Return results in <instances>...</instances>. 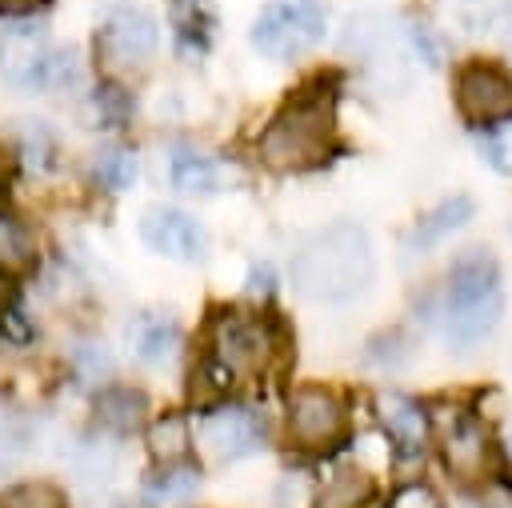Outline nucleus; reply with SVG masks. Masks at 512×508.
I'll return each mask as SVG.
<instances>
[{"label":"nucleus","mask_w":512,"mask_h":508,"mask_svg":"<svg viewBox=\"0 0 512 508\" xmlns=\"http://www.w3.org/2000/svg\"><path fill=\"white\" fill-rule=\"evenodd\" d=\"M376 256L372 240L356 220H336L320 232H312L296 256H292V284L300 296L320 304L352 300L372 284Z\"/></svg>","instance_id":"f257e3e1"},{"label":"nucleus","mask_w":512,"mask_h":508,"mask_svg":"<svg viewBox=\"0 0 512 508\" xmlns=\"http://www.w3.org/2000/svg\"><path fill=\"white\" fill-rule=\"evenodd\" d=\"M256 152L276 172H308L324 164L336 152V92L324 84L292 92L260 132Z\"/></svg>","instance_id":"f03ea898"},{"label":"nucleus","mask_w":512,"mask_h":508,"mask_svg":"<svg viewBox=\"0 0 512 508\" xmlns=\"http://www.w3.org/2000/svg\"><path fill=\"white\" fill-rule=\"evenodd\" d=\"M500 316H504V284L496 256L488 248H464L448 268V284L440 300L444 340L456 348H472L496 332Z\"/></svg>","instance_id":"7ed1b4c3"},{"label":"nucleus","mask_w":512,"mask_h":508,"mask_svg":"<svg viewBox=\"0 0 512 508\" xmlns=\"http://www.w3.org/2000/svg\"><path fill=\"white\" fill-rule=\"evenodd\" d=\"M276 348H280V340H276V328H272L268 316H252V312H236L232 308V312H220L212 320L204 356L212 364H220L236 384L240 376L264 372Z\"/></svg>","instance_id":"20e7f679"},{"label":"nucleus","mask_w":512,"mask_h":508,"mask_svg":"<svg viewBox=\"0 0 512 508\" xmlns=\"http://www.w3.org/2000/svg\"><path fill=\"white\" fill-rule=\"evenodd\" d=\"M324 40L320 0H268L252 20V48L268 60H296Z\"/></svg>","instance_id":"39448f33"},{"label":"nucleus","mask_w":512,"mask_h":508,"mask_svg":"<svg viewBox=\"0 0 512 508\" xmlns=\"http://www.w3.org/2000/svg\"><path fill=\"white\" fill-rule=\"evenodd\" d=\"M160 44V28L156 20L136 8V4H120L104 16L100 32H96V56L108 72H136L156 56Z\"/></svg>","instance_id":"423d86ee"},{"label":"nucleus","mask_w":512,"mask_h":508,"mask_svg":"<svg viewBox=\"0 0 512 508\" xmlns=\"http://www.w3.org/2000/svg\"><path fill=\"white\" fill-rule=\"evenodd\" d=\"M344 428H348V412L332 388L304 384L288 392V436L296 448H308V452L332 448L344 436Z\"/></svg>","instance_id":"0eeeda50"},{"label":"nucleus","mask_w":512,"mask_h":508,"mask_svg":"<svg viewBox=\"0 0 512 508\" xmlns=\"http://www.w3.org/2000/svg\"><path fill=\"white\" fill-rule=\"evenodd\" d=\"M456 108L476 128L508 120L512 116V76L492 60H468L456 72Z\"/></svg>","instance_id":"6e6552de"},{"label":"nucleus","mask_w":512,"mask_h":508,"mask_svg":"<svg viewBox=\"0 0 512 508\" xmlns=\"http://www.w3.org/2000/svg\"><path fill=\"white\" fill-rule=\"evenodd\" d=\"M196 444L212 460H240L264 448V420L248 404H216L196 424Z\"/></svg>","instance_id":"1a4fd4ad"},{"label":"nucleus","mask_w":512,"mask_h":508,"mask_svg":"<svg viewBox=\"0 0 512 508\" xmlns=\"http://www.w3.org/2000/svg\"><path fill=\"white\" fill-rule=\"evenodd\" d=\"M48 52H52V40H48V28L44 24L20 20V24L4 28V36H0V76H4V84H12V88H36Z\"/></svg>","instance_id":"9d476101"},{"label":"nucleus","mask_w":512,"mask_h":508,"mask_svg":"<svg viewBox=\"0 0 512 508\" xmlns=\"http://www.w3.org/2000/svg\"><path fill=\"white\" fill-rule=\"evenodd\" d=\"M140 236L152 252H160L168 260H200L208 248L200 220L180 208H148L140 220Z\"/></svg>","instance_id":"9b49d317"},{"label":"nucleus","mask_w":512,"mask_h":508,"mask_svg":"<svg viewBox=\"0 0 512 508\" xmlns=\"http://www.w3.org/2000/svg\"><path fill=\"white\" fill-rule=\"evenodd\" d=\"M492 456H496V444L476 416H460L444 436V464L460 480H480L492 468Z\"/></svg>","instance_id":"f8f14e48"},{"label":"nucleus","mask_w":512,"mask_h":508,"mask_svg":"<svg viewBox=\"0 0 512 508\" xmlns=\"http://www.w3.org/2000/svg\"><path fill=\"white\" fill-rule=\"evenodd\" d=\"M124 336H128L132 356L144 360V364H164L180 348V324H176L172 312H160V308L136 312L128 320V328H124Z\"/></svg>","instance_id":"ddd939ff"},{"label":"nucleus","mask_w":512,"mask_h":508,"mask_svg":"<svg viewBox=\"0 0 512 508\" xmlns=\"http://www.w3.org/2000/svg\"><path fill=\"white\" fill-rule=\"evenodd\" d=\"M380 420H384V432H388V440L396 444L400 456H416L424 448V440H428V416H424V408L416 400H408L400 392H388L380 400Z\"/></svg>","instance_id":"4468645a"},{"label":"nucleus","mask_w":512,"mask_h":508,"mask_svg":"<svg viewBox=\"0 0 512 508\" xmlns=\"http://www.w3.org/2000/svg\"><path fill=\"white\" fill-rule=\"evenodd\" d=\"M200 492V468L192 460L160 464L144 484V504L152 508H180Z\"/></svg>","instance_id":"2eb2a0df"},{"label":"nucleus","mask_w":512,"mask_h":508,"mask_svg":"<svg viewBox=\"0 0 512 508\" xmlns=\"http://www.w3.org/2000/svg\"><path fill=\"white\" fill-rule=\"evenodd\" d=\"M144 412H148V400H144V392H136V388L108 384V388H100V396H96V424H100L104 432H112V436L136 432V428L144 424Z\"/></svg>","instance_id":"dca6fc26"},{"label":"nucleus","mask_w":512,"mask_h":508,"mask_svg":"<svg viewBox=\"0 0 512 508\" xmlns=\"http://www.w3.org/2000/svg\"><path fill=\"white\" fill-rule=\"evenodd\" d=\"M472 212H476V204H472V196H464V192H456V196L440 200L432 212H424V216L416 220V228H412V236H408V248L424 252V248L440 244L448 232L464 228V224L472 220Z\"/></svg>","instance_id":"f3484780"},{"label":"nucleus","mask_w":512,"mask_h":508,"mask_svg":"<svg viewBox=\"0 0 512 508\" xmlns=\"http://www.w3.org/2000/svg\"><path fill=\"white\" fill-rule=\"evenodd\" d=\"M168 176H172V184L180 188V192H196V196H208V192H216L220 188V164L208 156V152H200V148H192V144H176L172 148V156H168Z\"/></svg>","instance_id":"a211bd4d"},{"label":"nucleus","mask_w":512,"mask_h":508,"mask_svg":"<svg viewBox=\"0 0 512 508\" xmlns=\"http://www.w3.org/2000/svg\"><path fill=\"white\" fill-rule=\"evenodd\" d=\"M168 20H172V36L180 52H204L212 44L216 32V12L208 8V0H172L168 4Z\"/></svg>","instance_id":"6ab92c4d"},{"label":"nucleus","mask_w":512,"mask_h":508,"mask_svg":"<svg viewBox=\"0 0 512 508\" xmlns=\"http://www.w3.org/2000/svg\"><path fill=\"white\" fill-rule=\"evenodd\" d=\"M460 20L476 36H496L512 48V0H468L460 8Z\"/></svg>","instance_id":"aec40b11"},{"label":"nucleus","mask_w":512,"mask_h":508,"mask_svg":"<svg viewBox=\"0 0 512 508\" xmlns=\"http://www.w3.org/2000/svg\"><path fill=\"white\" fill-rule=\"evenodd\" d=\"M36 256V236L32 228L12 216V212H0V268L12 272V268H28Z\"/></svg>","instance_id":"412c9836"},{"label":"nucleus","mask_w":512,"mask_h":508,"mask_svg":"<svg viewBox=\"0 0 512 508\" xmlns=\"http://www.w3.org/2000/svg\"><path fill=\"white\" fill-rule=\"evenodd\" d=\"M92 176H96V184L108 188V192L132 188V180H136V156H132V148H120V144L100 148L96 160H92Z\"/></svg>","instance_id":"4be33fe9"},{"label":"nucleus","mask_w":512,"mask_h":508,"mask_svg":"<svg viewBox=\"0 0 512 508\" xmlns=\"http://www.w3.org/2000/svg\"><path fill=\"white\" fill-rule=\"evenodd\" d=\"M20 156L32 172H48L56 164V132L44 120H24L20 124Z\"/></svg>","instance_id":"5701e85b"},{"label":"nucleus","mask_w":512,"mask_h":508,"mask_svg":"<svg viewBox=\"0 0 512 508\" xmlns=\"http://www.w3.org/2000/svg\"><path fill=\"white\" fill-rule=\"evenodd\" d=\"M372 492V480L360 472V468H340L324 492H320V508H356L360 500H368Z\"/></svg>","instance_id":"b1692460"},{"label":"nucleus","mask_w":512,"mask_h":508,"mask_svg":"<svg viewBox=\"0 0 512 508\" xmlns=\"http://www.w3.org/2000/svg\"><path fill=\"white\" fill-rule=\"evenodd\" d=\"M152 456L172 464V460H188V444H192V432H188V420L184 416H164L156 420L152 428Z\"/></svg>","instance_id":"393cba45"},{"label":"nucleus","mask_w":512,"mask_h":508,"mask_svg":"<svg viewBox=\"0 0 512 508\" xmlns=\"http://www.w3.org/2000/svg\"><path fill=\"white\" fill-rule=\"evenodd\" d=\"M0 508H68V500L48 480H24L0 492Z\"/></svg>","instance_id":"a878e982"},{"label":"nucleus","mask_w":512,"mask_h":508,"mask_svg":"<svg viewBox=\"0 0 512 508\" xmlns=\"http://www.w3.org/2000/svg\"><path fill=\"white\" fill-rule=\"evenodd\" d=\"M80 84V56L72 48H52L48 60H44V72H40V84L44 92H68Z\"/></svg>","instance_id":"bb28decb"},{"label":"nucleus","mask_w":512,"mask_h":508,"mask_svg":"<svg viewBox=\"0 0 512 508\" xmlns=\"http://www.w3.org/2000/svg\"><path fill=\"white\" fill-rule=\"evenodd\" d=\"M72 368L84 384H104L112 376V356H108L104 340H80L72 352Z\"/></svg>","instance_id":"cd10ccee"},{"label":"nucleus","mask_w":512,"mask_h":508,"mask_svg":"<svg viewBox=\"0 0 512 508\" xmlns=\"http://www.w3.org/2000/svg\"><path fill=\"white\" fill-rule=\"evenodd\" d=\"M480 152H484V160H488L496 172L512 176V116L500 120V124H488V128L480 132Z\"/></svg>","instance_id":"c85d7f7f"},{"label":"nucleus","mask_w":512,"mask_h":508,"mask_svg":"<svg viewBox=\"0 0 512 508\" xmlns=\"http://www.w3.org/2000/svg\"><path fill=\"white\" fill-rule=\"evenodd\" d=\"M96 108L108 124H124V116L132 112V96L116 84H104V88H96Z\"/></svg>","instance_id":"c756f323"},{"label":"nucleus","mask_w":512,"mask_h":508,"mask_svg":"<svg viewBox=\"0 0 512 508\" xmlns=\"http://www.w3.org/2000/svg\"><path fill=\"white\" fill-rule=\"evenodd\" d=\"M412 44H416V52H420L424 64H440V40L432 36L428 24H412Z\"/></svg>","instance_id":"7c9ffc66"},{"label":"nucleus","mask_w":512,"mask_h":508,"mask_svg":"<svg viewBox=\"0 0 512 508\" xmlns=\"http://www.w3.org/2000/svg\"><path fill=\"white\" fill-rule=\"evenodd\" d=\"M248 292H252V296H272V292H276V272H272V264H252V272H248Z\"/></svg>","instance_id":"2f4dec72"},{"label":"nucleus","mask_w":512,"mask_h":508,"mask_svg":"<svg viewBox=\"0 0 512 508\" xmlns=\"http://www.w3.org/2000/svg\"><path fill=\"white\" fill-rule=\"evenodd\" d=\"M12 456H16V432L0 420V472L12 464Z\"/></svg>","instance_id":"473e14b6"},{"label":"nucleus","mask_w":512,"mask_h":508,"mask_svg":"<svg viewBox=\"0 0 512 508\" xmlns=\"http://www.w3.org/2000/svg\"><path fill=\"white\" fill-rule=\"evenodd\" d=\"M44 0H0V12L4 16H28V12H36Z\"/></svg>","instance_id":"72a5a7b5"},{"label":"nucleus","mask_w":512,"mask_h":508,"mask_svg":"<svg viewBox=\"0 0 512 508\" xmlns=\"http://www.w3.org/2000/svg\"><path fill=\"white\" fill-rule=\"evenodd\" d=\"M12 300H16V284H12V276L0 268V316L12 308Z\"/></svg>","instance_id":"f704fd0d"}]
</instances>
